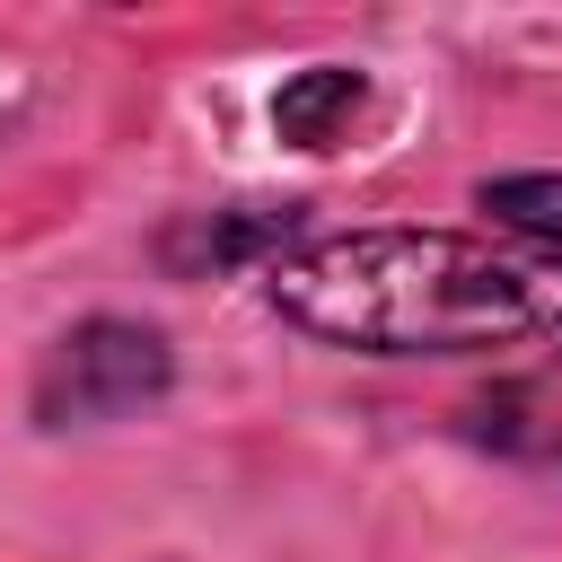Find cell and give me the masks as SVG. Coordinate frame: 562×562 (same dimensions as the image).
Returning <instances> with one entry per match:
<instances>
[{
	"label": "cell",
	"mask_w": 562,
	"mask_h": 562,
	"mask_svg": "<svg viewBox=\"0 0 562 562\" xmlns=\"http://www.w3.org/2000/svg\"><path fill=\"white\" fill-rule=\"evenodd\" d=\"M263 307L290 334L369 360L509 351L562 325L544 272L465 228H325L263 272Z\"/></svg>",
	"instance_id": "1"
},
{
	"label": "cell",
	"mask_w": 562,
	"mask_h": 562,
	"mask_svg": "<svg viewBox=\"0 0 562 562\" xmlns=\"http://www.w3.org/2000/svg\"><path fill=\"white\" fill-rule=\"evenodd\" d=\"M176 386V342L140 316H79L44 360H35V395L26 413L44 430H97V422H132L149 404H167Z\"/></svg>",
	"instance_id": "2"
},
{
	"label": "cell",
	"mask_w": 562,
	"mask_h": 562,
	"mask_svg": "<svg viewBox=\"0 0 562 562\" xmlns=\"http://www.w3.org/2000/svg\"><path fill=\"white\" fill-rule=\"evenodd\" d=\"M307 202H220V211H193L158 237L167 272L176 281H220V272H272L290 246H307Z\"/></svg>",
	"instance_id": "3"
},
{
	"label": "cell",
	"mask_w": 562,
	"mask_h": 562,
	"mask_svg": "<svg viewBox=\"0 0 562 562\" xmlns=\"http://www.w3.org/2000/svg\"><path fill=\"white\" fill-rule=\"evenodd\" d=\"M465 439L518 465H562V325L527 360L492 369V386L465 404Z\"/></svg>",
	"instance_id": "4"
},
{
	"label": "cell",
	"mask_w": 562,
	"mask_h": 562,
	"mask_svg": "<svg viewBox=\"0 0 562 562\" xmlns=\"http://www.w3.org/2000/svg\"><path fill=\"white\" fill-rule=\"evenodd\" d=\"M360 114H369V70H351V61H307L272 88V140L307 149V158L342 149Z\"/></svg>",
	"instance_id": "5"
},
{
	"label": "cell",
	"mask_w": 562,
	"mask_h": 562,
	"mask_svg": "<svg viewBox=\"0 0 562 562\" xmlns=\"http://www.w3.org/2000/svg\"><path fill=\"white\" fill-rule=\"evenodd\" d=\"M474 211H483L518 255H536L544 272H562V176H553V167L483 176V184H474Z\"/></svg>",
	"instance_id": "6"
}]
</instances>
